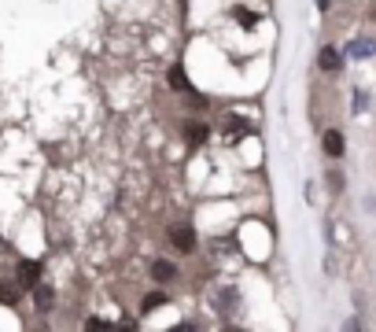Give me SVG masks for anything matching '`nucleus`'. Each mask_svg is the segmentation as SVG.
<instances>
[{
    "label": "nucleus",
    "mask_w": 376,
    "mask_h": 332,
    "mask_svg": "<svg viewBox=\"0 0 376 332\" xmlns=\"http://www.w3.org/2000/svg\"><path fill=\"white\" fill-rule=\"evenodd\" d=\"M206 133H211V130H206L203 122H188V126H185V137H188V144H203V140H206Z\"/></svg>",
    "instance_id": "7"
},
{
    "label": "nucleus",
    "mask_w": 376,
    "mask_h": 332,
    "mask_svg": "<svg viewBox=\"0 0 376 332\" xmlns=\"http://www.w3.org/2000/svg\"><path fill=\"white\" fill-rule=\"evenodd\" d=\"M325 151H329L332 159L343 156V137H340V130H329V133H325Z\"/></svg>",
    "instance_id": "6"
},
{
    "label": "nucleus",
    "mask_w": 376,
    "mask_h": 332,
    "mask_svg": "<svg viewBox=\"0 0 376 332\" xmlns=\"http://www.w3.org/2000/svg\"><path fill=\"white\" fill-rule=\"evenodd\" d=\"M232 15L240 19V27H243V30H255V22H258V15H255V11H248V8H236Z\"/></svg>",
    "instance_id": "8"
},
{
    "label": "nucleus",
    "mask_w": 376,
    "mask_h": 332,
    "mask_svg": "<svg viewBox=\"0 0 376 332\" xmlns=\"http://www.w3.org/2000/svg\"><path fill=\"white\" fill-rule=\"evenodd\" d=\"M33 303H37V310H48V306L56 303V292H52L48 285H41V280H37V285H33Z\"/></svg>",
    "instance_id": "2"
},
{
    "label": "nucleus",
    "mask_w": 376,
    "mask_h": 332,
    "mask_svg": "<svg viewBox=\"0 0 376 332\" xmlns=\"http://www.w3.org/2000/svg\"><path fill=\"white\" fill-rule=\"evenodd\" d=\"M15 280H19V288H30L41 280V262H33V259H22L19 262V270H15Z\"/></svg>",
    "instance_id": "1"
},
{
    "label": "nucleus",
    "mask_w": 376,
    "mask_h": 332,
    "mask_svg": "<svg viewBox=\"0 0 376 332\" xmlns=\"http://www.w3.org/2000/svg\"><path fill=\"white\" fill-rule=\"evenodd\" d=\"M321 67H325V70H340V56H336L332 48H325V52H321Z\"/></svg>",
    "instance_id": "10"
},
{
    "label": "nucleus",
    "mask_w": 376,
    "mask_h": 332,
    "mask_svg": "<svg viewBox=\"0 0 376 332\" xmlns=\"http://www.w3.org/2000/svg\"><path fill=\"white\" fill-rule=\"evenodd\" d=\"M19 280H0V303H8V306H15L19 303Z\"/></svg>",
    "instance_id": "3"
},
{
    "label": "nucleus",
    "mask_w": 376,
    "mask_h": 332,
    "mask_svg": "<svg viewBox=\"0 0 376 332\" xmlns=\"http://www.w3.org/2000/svg\"><path fill=\"white\" fill-rule=\"evenodd\" d=\"M351 52H354V56H361V59H366V56H373V45H369V41H358V45L351 48Z\"/></svg>",
    "instance_id": "12"
},
{
    "label": "nucleus",
    "mask_w": 376,
    "mask_h": 332,
    "mask_svg": "<svg viewBox=\"0 0 376 332\" xmlns=\"http://www.w3.org/2000/svg\"><path fill=\"white\" fill-rule=\"evenodd\" d=\"M166 303V296H163V292H151V296L144 299V310H155V306H163Z\"/></svg>",
    "instance_id": "11"
},
{
    "label": "nucleus",
    "mask_w": 376,
    "mask_h": 332,
    "mask_svg": "<svg viewBox=\"0 0 376 332\" xmlns=\"http://www.w3.org/2000/svg\"><path fill=\"white\" fill-rule=\"evenodd\" d=\"M170 85H174V89H181V93H188V89H192V85H188V78H185V70H181V67H174V70H170Z\"/></svg>",
    "instance_id": "9"
},
{
    "label": "nucleus",
    "mask_w": 376,
    "mask_h": 332,
    "mask_svg": "<svg viewBox=\"0 0 376 332\" xmlns=\"http://www.w3.org/2000/svg\"><path fill=\"white\" fill-rule=\"evenodd\" d=\"M151 277H155V280H163V285H166V280H174V277H177V266L163 259V262H155V266H151Z\"/></svg>",
    "instance_id": "5"
},
{
    "label": "nucleus",
    "mask_w": 376,
    "mask_h": 332,
    "mask_svg": "<svg viewBox=\"0 0 376 332\" xmlns=\"http://www.w3.org/2000/svg\"><path fill=\"white\" fill-rule=\"evenodd\" d=\"M170 240H174V244H177L181 251H192V248H196V236H192V229H185V225H181V229H174V233H170Z\"/></svg>",
    "instance_id": "4"
}]
</instances>
